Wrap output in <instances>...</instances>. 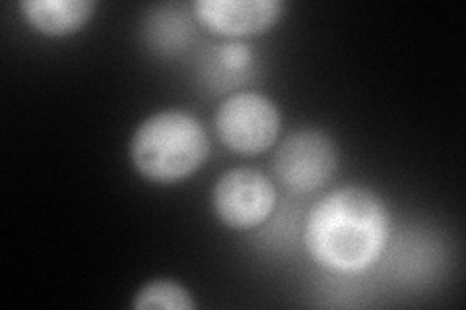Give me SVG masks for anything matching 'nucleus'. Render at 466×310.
Here are the masks:
<instances>
[{
  "instance_id": "obj_9",
  "label": "nucleus",
  "mask_w": 466,
  "mask_h": 310,
  "mask_svg": "<svg viewBox=\"0 0 466 310\" xmlns=\"http://www.w3.org/2000/svg\"><path fill=\"white\" fill-rule=\"evenodd\" d=\"M210 63H214V76H220V80H236L251 70L253 51L245 43L229 41L216 49Z\"/></svg>"
},
{
  "instance_id": "obj_2",
  "label": "nucleus",
  "mask_w": 466,
  "mask_h": 310,
  "mask_svg": "<svg viewBox=\"0 0 466 310\" xmlns=\"http://www.w3.org/2000/svg\"><path fill=\"white\" fill-rule=\"evenodd\" d=\"M210 152L207 130L197 116L169 109L148 116L130 140L137 171L154 183H177L191 176Z\"/></svg>"
},
{
  "instance_id": "obj_4",
  "label": "nucleus",
  "mask_w": 466,
  "mask_h": 310,
  "mask_svg": "<svg viewBox=\"0 0 466 310\" xmlns=\"http://www.w3.org/2000/svg\"><path fill=\"white\" fill-rule=\"evenodd\" d=\"M337 171V150L320 130H299L289 135L274 155V173L294 192H313L327 185Z\"/></svg>"
},
{
  "instance_id": "obj_8",
  "label": "nucleus",
  "mask_w": 466,
  "mask_h": 310,
  "mask_svg": "<svg viewBox=\"0 0 466 310\" xmlns=\"http://www.w3.org/2000/svg\"><path fill=\"white\" fill-rule=\"evenodd\" d=\"M133 306L137 310L150 308H167V310H193L195 301L185 287L167 279H156V282L146 284L137 295Z\"/></svg>"
},
{
  "instance_id": "obj_1",
  "label": "nucleus",
  "mask_w": 466,
  "mask_h": 310,
  "mask_svg": "<svg viewBox=\"0 0 466 310\" xmlns=\"http://www.w3.org/2000/svg\"><path fill=\"white\" fill-rule=\"evenodd\" d=\"M389 212L373 192L360 186L332 190L305 221V246L327 270L358 274L371 268L389 241Z\"/></svg>"
},
{
  "instance_id": "obj_5",
  "label": "nucleus",
  "mask_w": 466,
  "mask_h": 310,
  "mask_svg": "<svg viewBox=\"0 0 466 310\" xmlns=\"http://www.w3.org/2000/svg\"><path fill=\"white\" fill-rule=\"evenodd\" d=\"M276 204V188L255 169L224 173L212 190V208L231 229H251L265 221Z\"/></svg>"
},
{
  "instance_id": "obj_7",
  "label": "nucleus",
  "mask_w": 466,
  "mask_h": 310,
  "mask_svg": "<svg viewBox=\"0 0 466 310\" xmlns=\"http://www.w3.org/2000/svg\"><path fill=\"white\" fill-rule=\"evenodd\" d=\"M24 18L46 35H68L90 22L96 12L92 0H24Z\"/></svg>"
},
{
  "instance_id": "obj_3",
  "label": "nucleus",
  "mask_w": 466,
  "mask_h": 310,
  "mask_svg": "<svg viewBox=\"0 0 466 310\" xmlns=\"http://www.w3.org/2000/svg\"><path fill=\"white\" fill-rule=\"evenodd\" d=\"M218 138L231 152L255 155L268 150L280 135L282 116L276 103L257 92L229 95L216 111Z\"/></svg>"
},
{
  "instance_id": "obj_6",
  "label": "nucleus",
  "mask_w": 466,
  "mask_h": 310,
  "mask_svg": "<svg viewBox=\"0 0 466 310\" xmlns=\"http://www.w3.org/2000/svg\"><path fill=\"white\" fill-rule=\"evenodd\" d=\"M197 18L212 32L228 37H243L267 32L280 20L282 0H197Z\"/></svg>"
}]
</instances>
